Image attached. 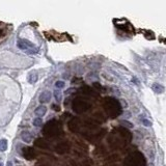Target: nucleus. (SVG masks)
<instances>
[{"label": "nucleus", "mask_w": 166, "mask_h": 166, "mask_svg": "<svg viewBox=\"0 0 166 166\" xmlns=\"http://www.w3.org/2000/svg\"><path fill=\"white\" fill-rule=\"evenodd\" d=\"M42 124H43L42 117H36L35 120H33V125L35 126V127H39V126H42Z\"/></svg>", "instance_id": "obj_19"}, {"label": "nucleus", "mask_w": 166, "mask_h": 166, "mask_svg": "<svg viewBox=\"0 0 166 166\" xmlns=\"http://www.w3.org/2000/svg\"><path fill=\"white\" fill-rule=\"evenodd\" d=\"M103 108H104L106 114L110 118H115L118 115H120L123 109H122V105L118 100L112 97H107L104 99L103 101Z\"/></svg>", "instance_id": "obj_2"}, {"label": "nucleus", "mask_w": 166, "mask_h": 166, "mask_svg": "<svg viewBox=\"0 0 166 166\" xmlns=\"http://www.w3.org/2000/svg\"><path fill=\"white\" fill-rule=\"evenodd\" d=\"M124 166H146V159L141 152L135 151L125 158Z\"/></svg>", "instance_id": "obj_3"}, {"label": "nucleus", "mask_w": 166, "mask_h": 166, "mask_svg": "<svg viewBox=\"0 0 166 166\" xmlns=\"http://www.w3.org/2000/svg\"><path fill=\"white\" fill-rule=\"evenodd\" d=\"M153 90L157 94H162L163 91H164V86L161 85L160 83H155L154 85H153Z\"/></svg>", "instance_id": "obj_14"}, {"label": "nucleus", "mask_w": 166, "mask_h": 166, "mask_svg": "<svg viewBox=\"0 0 166 166\" xmlns=\"http://www.w3.org/2000/svg\"><path fill=\"white\" fill-rule=\"evenodd\" d=\"M132 140V134L127 128H116L110 134L108 141L112 149H120L126 146Z\"/></svg>", "instance_id": "obj_1"}, {"label": "nucleus", "mask_w": 166, "mask_h": 166, "mask_svg": "<svg viewBox=\"0 0 166 166\" xmlns=\"http://www.w3.org/2000/svg\"><path fill=\"white\" fill-rule=\"evenodd\" d=\"M21 137H22V139H23V140H24L25 142H30V141L33 139L32 135H31L29 132H23L22 135H21Z\"/></svg>", "instance_id": "obj_15"}, {"label": "nucleus", "mask_w": 166, "mask_h": 166, "mask_svg": "<svg viewBox=\"0 0 166 166\" xmlns=\"http://www.w3.org/2000/svg\"><path fill=\"white\" fill-rule=\"evenodd\" d=\"M81 90H82L83 94H93V89H91L90 87H88V86H84V87L81 88Z\"/></svg>", "instance_id": "obj_18"}, {"label": "nucleus", "mask_w": 166, "mask_h": 166, "mask_svg": "<svg viewBox=\"0 0 166 166\" xmlns=\"http://www.w3.org/2000/svg\"><path fill=\"white\" fill-rule=\"evenodd\" d=\"M43 133L47 137H56L61 134V126L56 120H51L45 125Z\"/></svg>", "instance_id": "obj_4"}, {"label": "nucleus", "mask_w": 166, "mask_h": 166, "mask_svg": "<svg viewBox=\"0 0 166 166\" xmlns=\"http://www.w3.org/2000/svg\"><path fill=\"white\" fill-rule=\"evenodd\" d=\"M27 80H28V82L34 83V82H36V80H38V76H36L35 74H33V73H30L29 75H28V77H27Z\"/></svg>", "instance_id": "obj_17"}, {"label": "nucleus", "mask_w": 166, "mask_h": 166, "mask_svg": "<svg viewBox=\"0 0 166 166\" xmlns=\"http://www.w3.org/2000/svg\"><path fill=\"white\" fill-rule=\"evenodd\" d=\"M0 166H3V164H2V162H0Z\"/></svg>", "instance_id": "obj_24"}, {"label": "nucleus", "mask_w": 166, "mask_h": 166, "mask_svg": "<svg viewBox=\"0 0 166 166\" xmlns=\"http://www.w3.org/2000/svg\"><path fill=\"white\" fill-rule=\"evenodd\" d=\"M85 125H86V127L89 129H97L99 127V123L96 122L94 120H91V118L85 120Z\"/></svg>", "instance_id": "obj_12"}, {"label": "nucleus", "mask_w": 166, "mask_h": 166, "mask_svg": "<svg viewBox=\"0 0 166 166\" xmlns=\"http://www.w3.org/2000/svg\"><path fill=\"white\" fill-rule=\"evenodd\" d=\"M52 108H53L54 110H56V111H58V110H59V107L58 106H55V104L53 105V106H52Z\"/></svg>", "instance_id": "obj_23"}, {"label": "nucleus", "mask_w": 166, "mask_h": 166, "mask_svg": "<svg viewBox=\"0 0 166 166\" xmlns=\"http://www.w3.org/2000/svg\"><path fill=\"white\" fill-rule=\"evenodd\" d=\"M68 151H70V144L65 141L60 142V143H58L56 146H55V152H56L57 154L64 155L65 153H68Z\"/></svg>", "instance_id": "obj_8"}, {"label": "nucleus", "mask_w": 166, "mask_h": 166, "mask_svg": "<svg viewBox=\"0 0 166 166\" xmlns=\"http://www.w3.org/2000/svg\"><path fill=\"white\" fill-rule=\"evenodd\" d=\"M90 108V104L84 99L77 98L73 101V110L76 113H83Z\"/></svg>", "instance_id": "obj_5"}, {"label": "nucleus", "mask_w": 166, "mask_h": 166, "mask_svg": "<svg viewBox=\"0 0 166 166\" xmlns=\"http://www.w3.org/2000/svg\"><path fill=\"white\" fill-rule=\"evenodd\" d=\"M17 45L21 50H27V49H30V47H32V48L34 47L29 41H27V39H19Z\"/></svg>", "instance_id": "obj_9"}, {"label": "nucleus", "mask_w": 166, "mask_h": 166, "mask_svg": "<svg viewBox=\"0 0 166 166\" xmlns=\"http://www.w3.org/2000/svg\"><path fill=\"white\" fill-rule=\"evenodd\" d=\"M54 97H55V100H56L57 102H59L60 100H61V93L58 90L54 91Z\"/></svg>", "instance_id": "obj_20"}, {"label": "nucleus", "mask_w": 166, "mask_h": 166, "mask_svg": "<svg viewBox=\"0 0 166 166\" xmlns=\"http://www.w3.org/2000/svg\"><path fill=\"white\" fill-rule=\"evenodd\" d=\"M51 97H52V94L49 90H45L39 94V101L41 102L42 104H44V103H48L50 100H51Z\"/></svg>", "instance_id": "obj_10"}, {"label": "nucleus", "mask_w": 166, "mask_h": 166, "mask_svg": "<svg viewBox=\"0 0 166 166\" xmlns=\"http://www.w3.org/2000/svg\"><path fill=\"white\" fill-rule=\"evenodd\" d=\"M34 146L39 149H49V143L43 138H39L34 140Z\"/></svg>", "instance_id": "obj_11"}, {"label": "nucleus", "mask_w": 166, "mask_h": 166, "mask_svg": "<svg viewBox=\"0 0 166 166\" xmlns=\"http://www.w3.org/2000/svg\"><path fill=\"white\" fill-rule=\"evenodd\" d=\"M80 126H81V122L78 117L72 118V120H70V123H68V129H70V131H72L74 133L78 132L79 129H80Z\"/></svg>", "instance_id": "obj_7"}, {"label": "nucleus", "mask_w": 166, "mask_h": 166, "mask_svg": "<svg viewBox=\"0 0 166 166\" xmlns=\"http://www.w3.org/2000/svg\"><path fill=\"white\" fill-rule=\"evenodd\" d=\"M7 149V140L4 138H2L0 140V152H5Z\"/></svg>", "instance_id": "obj_16"}, {"label": "nucleus", "mask_w": 166, "mask_h": 166, "mask_svg": "<svg viewBox=\"0 0 166 166\" xmlns=\"http://www.w3.org/2000/svg\"><path fill=\"white\" fill-rule=\"evenodd\" d=\"M21 154H22V156L24 157L26 160H33L34 158L36 157L35 149H32V147H28V146L23 147Z\"/></svg>", "instance_id": "obj_6"}, {"label": "nucleus", "mask_w": 166, "mask_h": 166, "mask_svg": "<svg viewBox=\"0 0 166 166\" xmlns=\"http://www.w3.org/2000/svg\"><path fill=\"white\" fill-rule=\"evenodd\" d=\"M46 112H47V108L45 106H39L35 110H34V113L38 115V117L44 116V115L46 114Z\"/></svg>", "instance_id": "obj_13"}, {"label": "nucleus", "mask_w": 166, "mask_h": 166, "mask_svg": "<svg viewBox=\"0 0 166 166\" xmlns=\"http://www.w3.org/2000/svg\"><path fill=\"white\" fill-rule=\"evenodd\" d=\"M141 120H142V123H143V125L146 126V127H149V126L152 125L151 122H149V120H146V118H141Z\"/></svg>", "instance_id": "obj_22"}, {"label": "nucleus", "mask_w": 166, "mask_h": 166, "mask_svg": "<svg viewBox=\"0 0 166 166\" xmlns=\"http://www.w3.org/2000/svg\"><path fill=\"white\" fill-rule=\"evenodd\" d=\"M55 87H56V88H64L65 87V82H64V81H61V80L57 81V82L55 83Z\"/></svg>", "instance_id": "obj_21"}]
</instances>
